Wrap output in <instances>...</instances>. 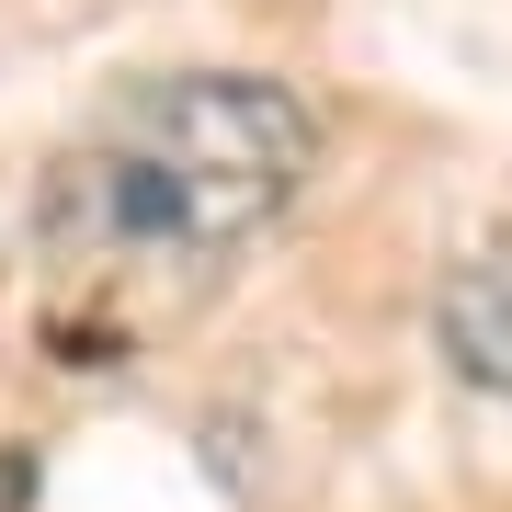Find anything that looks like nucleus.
Listing matches in <instances>:
<instances>
[{
  "label": "nucleus",
  "mask_w": 512,
  "mask_h": 512,
  "mask_svg": "<svg viewBox=\"0 0 512 512\" xmlns=\"http://www.w3.org/2000/svg\"><path fill=\"white\" fill-rule=\"evenodd\" d=\"M433 342H444V365H456L478 399H512V239H490V251H467L456 274H444Z\"/></svg>",
  "instance_id": "nucleus-2"
},
{
  "label": "nucleus",
  "mask_w": 512,
  "mask_h": 512,
  "mask_svg": "<svg viewBox=\"0 0 512 512\" xmlns=\"http://www.w3.org/2000/svg\"><path fill=\"white\" fill-rule=\"evenodd\" d=\"M319 171V103L251 69H160L103 114L92 137L57 148L35 183L46 251H171L217 262L262 239Z\"/></svg>",
  "instance_id": "nucleus-1"
}]
</instances>
